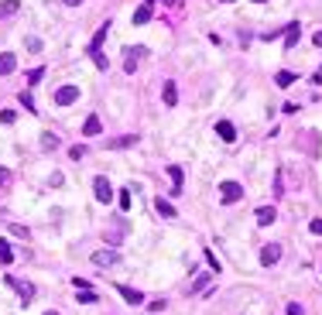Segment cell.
Segmentation results:
<instances>
[{
    "label": "cell",
    "mask_w": 322,
    "mask_h": 315,
    "mask_svg": "<svg viewBox=\"0 0 322 315\" xmlns=\"http://www.w3.org/2000/svg\"><path fill=\"white\" fill-rule=\"evenodd\" d=\"M219 199H223L226 206L240 202V199H243V185H240V182H223V185H219Z\"/></svg>",
    "instance_id": "obj_1"
},
{
    "label": "cell",
    "mask_w": 322,
    "mask_h": 315,
    "mask_svg": "<svg viewBox=\"0 0 322 315\" xmlns=\"http://www.w3.org/2000/svg\"><path fill=\"white\" fill-rule=\"evenodd\" d=\"M7 284H11L14 291L21 295V302H24V305H28V302H31V298H35V284H28V281H17L14 274H7Z\"/></svg>",
    "instance_id": "obj_2"
},
{
    "label": "cell",
    "mask_w": 322,
    "mask_h": 315,
    "mask_svg": "<svg viewBox=\"0 0 322 315\" xmlns=\"http://www.w3.org/2000/svg\"><path fill=\"white\" fill-rule=\"evenodd\" d=\"M93 192H96V199H100V202H110V199H113V185H110L103 175H96V182H93Z\"/></svg>",
    "instance_id": "obj_3"
},
{
    "label": "cell",
    "mask_w": 322,
    "mask_h": 315,
    "mask_svg": "<svg viewBox=\"0 0 322 315\" xmlns=\"http://www.w3.org/2000/svg\"><path fill=\"white\" fill-rule=\"evenodd\" d=\"M76 100H79V86H62V89L55 93V103H58V106H72Z\"/></svg>",
    "instance_id": "obj_4"
},
{
    "label": "cell",
    "mask_w": 322,
    "mask_h": 315,
    "mask_svg": "<svg viewBox=\"0 0 322 315\" xmlns=\"http://www.w3.org/2000/svg\"><path fill=\"white\" fill-rule=\"evenodd\" d=\"M278 260H281V243H264V250H261V264L271 267V264H278Z\"/></svg>",
    "instance_id": "obj_5"
},
{
    "label": "cell",
    "mask_w": 322,
    "mask_h": 315,
    "mask_svg": "<svg viewBox=\"0 0 322 315\" xmlns=\"http://www.w3.org/2000/svg\"><path fill=\"white\" fill-rule=\"evenodd\" d=\"M117 260H120L117 250H96V254H93V264H96V267H110V264H117Z\"/></svg>",
    "instance_id": "obj_6"
},
{
    "label": "cell",
    "mask_w": 322,
    "mask_h": 315,
    "mask_svg": "<svg viewBox=\"0 0 322 315\" xmlns=\"http://www.w3.org/2000/svg\"><path fill=\"white\" fill-rule=\"evenodd\" d=\"M298 38H302V24H298V21L288 24V28H285V48H288V52L298 45Z\"/></svg>",
    "instance_id": "obj_7"
},
{
    "label": "cell",
    "mask_w": 322,
    "mask_h": 315,
    "mask_svg": "<svg viewBox=\"0 0 322 315\" xmlns=\"http://www.w3.org/2000/svg\"><path fill=\"white\" fill-rule=\"evenodd\" d=\"M216 134H219V141L233 144V141H237V127H233L230 120H219V124H216Z\"/></svg>",
    "instance_id": "obj_8"
},
{
    "label": "cell",
    "mask_w": 322,
    "mask_h": 315,
    "mask_svg": "<svg viewBox=\"0 0 322 315\" xmlns=\"http://www.w3.org/2000/svg\"><path fill=\"white\" fill-rule=\"evenodd\" d=\"M106 31H110V21H106V24H100V31H96V38H93V41H89V55H96V52H103Z\"/></svg>",
    "instance_id": "obj_9"
},
{
    "label": "cell",
    "mask_w": 322,
    "mask_h": 315,
    "mask_svg": "<svg viewBox=\"0 0 322 315\" xmlns=\"http://www.w3.org/2000/svg\"><path fill=\"white\" fill-rule=\"evenodd\" d=\"M117 291H120V298H124V302H130V305H141V302H144V295H141L137 288H127V284H117Z\"/></svg>",
    "instance_id": "obj_10"
},
{
    "label": "cell",
    "mask_w": 322,
    "mask_h": 315,
    "mask_svg": "<svg viewBox=\"0 0 322 315\" xmlns=\"http://www.w3.org/2000/svg\"><path fill=\"white\" fill-rule=\"evenodd\" d=\"M168 178H172V195H182V168L168 165Z\"/></svg>",
    "instance_id": "obj_11"
},
{
    "label": "cell",
    "mask_w": 322,
    "mask_h": 315,
    "mask_svg": "<svg viewBox=\"0 0 322 315\" xmlns=\"http://www.w3.org/2000/svg\"><path fill=\"white\" fill-rule=\"evenodd\" d=\"M151 14H154V7H151V0H144L137 11H134V24H148V21H151Z\"/></svg>",
    "instance_id": "obj_12"
},
{
    "label": "cell",
    "mask_w": 322,
    "mask_h": 315,
    "mask_svg": "<svg viewBox=\"0 0 322 315\" xmlns=\"http://www.w3.org/2000/svg\"><path fill=\"white\" fill-rule=\"evenodd\" d=\"M274 219H278L274 206H261V209H257V223H261V226H271Z\"/></svg>",
    "instance_id": "obj_13"
},
{
    "label": "cell",
    "mask_w": 322,
    "mask_h": 315,
    "mask_svg": "<svg viewBox=\"0 0 322 315\" xmlns=\"http://www.w3.org/2000/svg\"><path fill=\"white\" fill-rule=\"evenodd\" d=\"M14 69H17V55H7V52H4V55H0V76H11Z\"/></svg>",
    "instance_id": "obj_14"
},
{
    "label": "cell",
    "mask_w": 322,
    "mask_h": 315,
    "mask_svg": "<svg viewBox=\"0 0 322 315\" xmlns=\"http://www.w3.org/2000/svg\"><path fill=\"white\" fill-rule=\"evenodd\" d=\"M17 11H21V0H4V4H0V21H4V17H14Z\"/></svg>",
    "instance_id": "obj_15"
},
{
    "label": "cell",
    "mask_w": 322,
    "mask_h": 315,
    "mask_svg": "<svg viewBox=\"0 0 322 315\" xmlns=\"http://www.w3.org/2000/svg\"><path fill=\"white\" fill-rule=\"evenodd\" d=\"M134 144H137V137H134V134H124V137L106 141V147H113V151H117V147H134Z\"/></svg>",
    "instance_id": "obj_16"
},
{
    "label": "cell",
    "mask_w": 322,
    "mask_h": 315,
    "mask_svg": "<svg viewBox=\"0 0 322 315\" xmlns=\"http://www.w3.org/2000/svg\"><path fill=\"white\" fill-rule=\"evenodd\" d=\"M124 55H127L124 69H127V72H134V69H137V55H144V48H127Z\"/></svg>",
    "instance_id": "obj_17"
},
{
    "label": "cell",
    "mask_w": 322,
    "mask_h": 315,
    "mask_svg": "<svg viewBox=\"0 0 322 315\" xmlns=\"http://www.w3.org/2000/svg\"><path fill=\"white\" fill-rule=\"evenodd\" d=\"M100 130H103V127H100V117H96V113H93L89 120H86V124H82V134H86V137H96V134H100Z\"/></svg>",
    "instance_id": "obj_18"
},
{
    "label": "cell",
    "mask_w": 322,
    "mask_h": 315,
    "mask_svg": "<svg viewBox=\"0 0 322 315\" xmlns=\"http://www.w3.org/2000/svg\"><path fill=\"white\" fill-rule=\"evenodd\" d=\"M124 233H127V223H124V219H120V223L113 226V233L106 236V243H110V247H117V243H120V236H124Z\"/></svg>",
    "instance_id": "obj_19"
},
{
    "label": "cell",
    "mask_w": 322,
    "mask_h": 315,
    "mask_svg": "<svg viewBox=\"0 0 322 315\" xmlns=\"http://www.w3.org/2000/svg\"><path fill=\"white\" fill-rule=\"evenodd\" d=\"M274 82L281 86V89H288V86H295L298 79H295V72H278V76H274Z\"/></svg>",
    "instance_id": "obj_20"
},
{
    "label": "cell",
    "mask_w": 322,
    "mask_h": 315,
    "mask_svg": "<svg viewBox=\"0 0 322 315\" xmlns=\"http://www.w3.org/2000/svg\"><path fill=\"white\" fill-rule=\"evenodd\" d=\"M178 103V89H175V82H165V106H175Z\"/></svg>",
    "instance_id": "obj_21"
},
{
    "label": "cell",
    "mask_w": 322,
    "mask_h": 315,
    "mask_svg": "<svg viewBox=\"0 0 322 315\" xmlns=\"http://www.w3.org/2000/svg\"><path fill=\"white\" fill-rule=\"evenodd\" d=\"M58 144H62V141H58V137L52 134V130H48V134H41V147H45V151H55Z\"/></svg>",
    "instance_id": "obj_22"
},
{
    "label": "cell",
    "mask_w": 322,
    "mask_h": 315,
    "mask_svg": "<svg viewBox=\"0 0 322 315\" xmlns=\"http://www.w3.org/2000/svg\"><path fill=\"white\" fill-rule=\"evenodd\" d=\"M154 206H158V213H161V216L175 219V206H172V202H165V199H154Z\"/></svg>",
    "instance_id": "obj_23"
},
{
    "label": "cell",
    "mask_w": 322,
    "mask_h": 315,
    "mask_svg": "<svg viewBox=\"0 0 322 315\" xmlns=\"http://www.w3.org/2000/svg\"><path fill=\"white\" fill-rule=\"evenodd\" d=\"M209 281H213V274H199V278H196V284H192L189 291H192V295H199V291H202V288H206Z\"/></svg>",
    "instance_id": "obj_24"
},
{
    "label": "cell",
    "mask_w": 322,
    "mask_h": 315,
    "mask_svg": "<svg viewBox=\"0 0 322 315\" xmlns=\"http://www.w3.org/2000/svg\"><path fill=\"white\" fill-rule=\"evenodd\" d=\"M11 260H14L11 243H7V240H0V264H11Z\"/></svg>",
    "instance_id": "obj_25"
},
{
    "label": "cell",
    "mask_w": 322,
    "mask_h": 315,
    "mask_svg": "<svg viewBox=\"0 0 322 315\" xmlns=\"http://www.w3.org/2000/svg\"><path fill=\"white\" fill-rule=\"evenodd\" d=\"M117 202H120V209H130V189H120V195H117Z\"/></svg>",
    "instance_id": "obj_26"
},
{
    "label": "cell",
    "mask_w": 322,
    "mask_h": 315,
    "mask_svg": "<svg viewBox=\"0 0 322 315\" xmlns=\"http://www.w3.org/2000/svg\"><path fill=\"white\" fill-rule=\"evenodd\" d=\"M79 302H82V305H96L100 298H96V291H89V288H86V291L79 295Z\"/></svg>",
    "instance_id": "obj_27"
},
{
    "label": "cell",
    "mask_w": 322,
    "mask_h": 315,
    "mask_svg": "<svg viewBox=\"0 0 322 315\" xmlns=\"http://www.w3.org/2000/svg\"><path fill=\"white\" fill-rule=\"evenodd\" d=\"M24 48H28V52H41V38H28V41H24Z\"/></svg>",
    "instance_id": "obj_28"
},
{
    "label": "cell",
    "mask_w": 322,
    "mask_h": 315,
    "mask_svg": "<svg viewBox=\"0 0 322 315\" xmlns=\"http://www.w3.org/2000/svg\"><path fill=\"white\" fill-rule=\"evenodd\" d=\"M21 103H24V110L38 113V110H35V100H31V93H21Z\"/></svg>",
    "instance_id": "obj_29"
},
{
    "label": "cell",
    "mask_w": 322,
    "mask_h": 315,
    "mask_svg": "<svg viewBox=\"0 0 322 315\" xmlns=\"http://www.w3.org/2000/svg\"><path fill=\"white\" fill-rule=\"evenodd\" d=\"M11 233H14V236H24V240L31 236V233H28V226H17V223H11Z\"/></svg>",
    "instance_id": "obj_30"
},
{
    "label": "cell",
    "mask_w": 322,
    "mask_h": 315,
    "mask_svg": "<svg viewBox=\"0 0 322 315\" xmlns=\"http://www.w3.org/2000/svg\"><path fill=\"white\" fill-rule=\"evenodd\" d=\"M41 76H45V69H31V72H28V82L35 86V82H38V79H41Z\"/></svg>",
    "instance_id": "obj_31"
},
{
    "label": "cell",
    "mask_w": 322,
    "mask_h": 315,
    "mask_svg": "<svg viewBox=\"0 0 322 315\" xmlns=\"http://www.w3.org/2000/svg\"><path fill=\"white\" fill-rule=\"evenodd\" d=\"M69 154L76 158V161H79V158H86V147H82V144H76V147H69Z\"/></svg>",
    "instance_id": "obj_32"
},
{
    "label": "cell",
    "mask_w": 322,
    "mask_h": 315,
    "mask_svg": "<svg viewBox=\"0 0 322 315\" xmlns=\"http://www.w3.org/2000/svg\"><path fill=\"white\" fill-rule=\"evenodd\" d=\"M72 284H76V291H86V288H89V281H86V278H72Z\"/></svg>",
    "instance_id": "obj_33"
},
{
    "label": "cell",
    "mask_w": 322,
    "mask_h": 315,
    "mask_svg": "<svg viewBox=\"0 0 322 315\" xmlns=\"http://www.w3.org/2000/svg\"><path fill=\"white\" fill-rule=\"evenodd\" d=\"M309 230H312L315 236H322V219H312V223H309Z\"/></svg>",
    "instance_id": "obj_34"
},
{
    "label": "cell",
    "mask_w": 322,
    "mask_h": 315,
    "mask_svg": "<svg viewBox=\"0 0 322 315\" xmlns=\"http://www.w3.org/2000/svg\"><path fill=\"white\" fill-rule=\"evenodd\" d=\"M148 308H151V312H165V298H158V302H151Z\"/></svg>",
    "instance_id": "obj_35"
},
{
    "label": "cell",
    "mask_w": 322,
    "mask_h": 315,
    "mask_svg": "<svg viewBox=\"0 0 322 315\" xmlns=\"http://www.w3.org/2000/svg\"><path fill=\"white\" fill-rule=\"evenodd\" d=\"M206 260L213 264V267H216V274H219V260H216V254H213V250H206Z\"/></svg>",
    "instance_id": "obj_36"
},
{
    "label": "cell",
    "mask_w": 322,
    "mask_h": 315,
    "mask_svg": "<svg viewBox=\"0 0 322 315\" xmlns=\"http://www.w3.org/2000/svg\"><path fill=\"white\" fill-rule=\"evenodd\" d=\"M288 315H302V305H298V302H291V305H288Z\"/></svg>",
    "instance_id": "obj_37"
},
{
    "label": "cell",
    "mask_w": 322,
    "mask_h": 315,
    "mask_svg": "<svg viewBox=\"0 0 322 315\" xmlns=\"http://www.w3.org/2000/svg\"><path fill=\"white\" fill-rule=\"evenodd\" d=\"M7 182H11V171H7V168H0V185H7Z\"/></svg>",
    "instance_id": "obj_38"
},
{
    "label": "cell",
    "mask_w": 322,
    "mask_h": 315,
    "mask_svg": "<svg viewBox=\"0 0 322 315\" xmlns=\"http://www.w3.org/2000/svg\"><path fill=\"white\" fill-rule=\"evenodd\" d=\"M312 41H315V45L322 48V31H315V38H312Z\"/></svg>",
    "instance_id": "obj_39"
},
{
    "label": "cell",
    "mask_w": 322,
    "mask_h": 315,
    "mask_svg": "<svg viewBox=\"0 0 322 315\" xmlns=\"http://www.w3.org/2000/svg\"><path fill=\"white\" fill-rule=\"evenodd\" d=\"M62 4H69V7H79L82 0H62Z\"/></svg>",
    "instance_id": "obj_40"
},
{
    "label": "cell",
    "mask_w": 322,
    "mask_h": 315,
    "mask_svg": "<svg viewBox=\"0 0 322 315\" xmlns=\"http://www.w3.org/2000/svg\"><path fill=\"white\" fill-rule=\"evenodd\" d=\"M165 4H172V7H178V4H182V0H165Z\"/></svg>",
    "instance_id": "obj_41"
},
{
    "label": "cell",
    "mask_w": 322,
    "mask_h": 315,
    "mask_svg": "<svg viewBox=\"0 0 322 315\" xmlns=\"http://www.w3.org/2000/svg\"><path fill=\"white\" fill-rule=\"evenodd\" d=\"M45 315H58V312H45Z\"/></svg>",
    "instance_id": "obj_42"
},
{
    "label": "cell",
    "mask_w": 322,
    "mask_h": 315,
    "mask_svg": "<svg viewBox=\"0 0 322 315\" xmlns=\"http://www.w3.org/2000/svg\"><path fill=\"white\" fill-rule=\"evenodd\" d=\"M254 4H264V0H254Z\"/></svg>",
    "instance_id": "obj_43"
},
{
    "label": "cell",
    "mask_w": 322,
    "mask_h": 315,
    "mask_svg": "<svg viewBox=\"0 0 322 315\" xmlns=\"http://www.w3.org/2000/svg\"><path fill=\"white\" fill-rule=\"evenodd\" d=\"M223 4H233V0H223Z\"/></svg>",
    "instance_id": "obj_44"
}]
</instances>
